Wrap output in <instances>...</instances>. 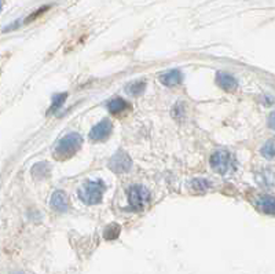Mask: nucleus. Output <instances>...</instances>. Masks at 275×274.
<instances>
[{
  "mask_svg": "<svg viewBox=\"0 0 275 274\" xmlns=\"http://www.w3.org/2000/svg\"><path fill=\"white\" fill-rule=\"evenodd\" d=\"M193 187L196 189V190H206L208 187H209V182L204 179V178H200V179H194L193 181Z\"/></svg>",
  "mask_w": 275,
  "mask_h": 274,
  "instance_id": "obj_16",
  "label": "nucleus"
},
{
  "mask_svg": "<svg viewBox=\"0 0 275 274\" xmlns=\"http://www.w3.org/2000/svg\"><path fill=\"white\" fill-rule=\"evenodd\" d=\"M256 206L260 211L265 214H274V197L271 196H260L256 200Z\"/></svg>",
  "mask_w": 275,
  "mask_h": 274,
  "instance_id": "obj_10",
  "label": "nucleus"
},
{
  "mask_svg": "<svg viewBox=\"0 0 275 274\" xmlns=\"http://www.w3.org/2000/svg\"><path fill=\"white\" fill-rule=\"evenodd\" d=\"M113 131V126L109 122L108 119H105L102 122H99L97 126H94L93 130L89 131V139L94 142H101L110 137V134Z\"/></svg>",
  "mask_w": 275,
  "mask_h": 274,
  "instance_id": "obj_6",
  "label": "nucleus"
},
{
  "mask_svg": "<svg viewBox=\"0 0 275 274\" xmlns=\"http://www.w3.org/2000/svg\"><path fill=\"white\" fill-rule=\"evenodd\" d=\"M261 154L267 159H272L274 157V141L270 139L268 142L264 143V146L261 147Z\"/></svg>",
  "mask_w": 275,
  "mask_h": 274,
  "instance_id": "obj_14",
  "label": "nucleus"
},
{
  "mask_svg": "<svg viewBox=\"0 0 275 274\" xmlns=\"http://www.w3.org/2000/svg\"><path fill=\"white\" fill-rule=\"evenodd\" d=\"M51 207H53V210L59 211V212H65L69 210V199L65 194V191H54V194L51 197Z\"/></svg>",
  "mask_w": 275,
  "mask_h": 274,
  "instance_id": "obj_7",
  "label": "nucleus"
},
{
  "mask_svg": "<svg viewBox=\"0 0 275 274\" xmlns=\"http://www.w3.org/2000/svg\"><path fill=\"white\" fill-rule=\"evenodd\" d=\"M128 108L127 101H124L121 98L110 99L108 103V109L110 113H121Z\"/></svg>",
  "mask_w": 275,
  "mask_h": 274,
  "instance_id": "obj_11",
  "label": "nucleus"
},
{
  "mask_svg": "<svg viewBox=\"0 0 275 274\" xmlns=\"http://www.w3.org/2000/svg\"><path fill=\"white\" fill-rule=\"evenodd\" d=\"M150 200V191L141 185H133L128 189V201L135 211H142Z\"/></svg>",
  "mask_w": 275,
  "mask_h": 274,
  "instance_id": "obj_3",
  "label": "nucleus"
},
{
  "mask_svg": "<svg viewBox=\"0 0 275 274\" xmlns=\"http://www.w3.org/2000/svg\"><path fill=\"white\" fill-rule=\"evenodd\" d=\"M145 88H146V83L145 82H135L131 86H128V93L132 94V95H139V94H142L145 91Z\"/></svg>",
  "mask_w": 275,
  "mask_h": 274,
  "instance_id": "obj_13",
  "label": "nucleus"
},
{
  "mask_svg": "<svg viewBox=\"0 0 275 274\" xmlns=\"http://www.w3.org/2000/svg\"><path fill=\"white\" fill-rule=\"evenodd\" d=\"M3 9V0H0V11Z\"/></svg>",
  "mask_w": 275,
  "mask_h": 274,
  "instance_id": "obj_17",
  "label": "nucleus"
},
{
  "mask_svg": "<svg viewBox=\"0 0 275 274\" xmlns=\"http://www.w3.org/2000/svg\"><path fill=\"white\" fill-rule=\"evenodd\" d=\"M103 191L105 183L102 181H87L79 189V197L84 204L95 206L102 201Z\"/></svg>",
  "mask_w": 275,
  "mask_h": 274,
  "instance_id": "obj_2",
  "label": "nucleus"
},
{
  "mask_svg": "<svg viewBox=\"0 0 275 274\" xmlns=\"http://www.w3.org/2000/svg\"><path fill=\"white\" fill-rule=\"evenodd\" d=\"M118 233H120V227L117 225H112L109 226L108 229L105 230V237L108 239V240H114V239H117Z\"/></svg>",
  "mask_w": 275,
  "mask_h": 274,
  "instance_id": "obj_15",
  "label": "nucleus"
},
{
  "mask_svg": "<svg viewBox=\"0 0 275 274\" xmlns=\"http://www.w3.org/2000/svg\"><path fill=\"white\" fill-rule=\"evenodd\" d=\"M209 163L217 174H226L233 166V156L227 150H217L212 154Z\"/></svg>",
  "mask_w": 275,
  "mask_h": 274,
  "instance_id": "obj_4",
  "label": "nucleus"
},
{
  "mask_svg": "<svg viewBox=\"0 0 275 274\" xmlns=\"http://www.w3.org/2000/svg\"><path fill=\"white\" fill-rule=\"evenodd\" d=\"M182 72L177 70V69H172L168 73H164L160 76V82L167 87H175L177 84L182 83Z\"/></svg>",
  "mask_w": 275,
  "mask_h": 274,
  "instance_id": "obj_9",
  "label": "nucleus"
},
{
  "mask_svg": "<svg viewBox=\"0 0 275 274\" xmlns=\"http://www.w3.org/2000/svg\"><path fill=\"white\" fill-rule=\"evenodd\" d=\"M81 135L77 132H70L64 138H61L54 149V156L59 160H65L68 157H72L77 153V150L81 146Z\"/></svg>",
  "mask_w": 275,
  "mask_h": 274,
  "instance_id": "obj_1",
  "label": "nucleus"
},
{
  "mask_svg": "<svg viewBox=\"0 0 275 274\" xmlns=\"http://www.w3.org/2000/svg\"><path fill=\"white\" fill-rule=\"evenodd\" d=\"M217 84H219V87H221L224 91H236L237 87H238V82H237V79L234 76H231L228 73H217L216 76Z\"/></svg>",
  "mask_w": 275,
  "mask_h": 274,
  "instance_id": "obj_8",
  "label": "nucleus"
},
{
  "mask_svg": "<svg viewBox=\"0 0 275 274\" xmlns=\"http://www.w3.org/2000/svg\"><path fill=\"white\" fill-rule=\"evenodd\" d=\"M131 167H132V160L125 152H117L109 162V168L117 174L128 172L131 170Z\"/></svg>",
  "mask_w": 275,
  "mask_h": 274,
  "instance_id": "obj_5",
  "label": "nucleus"
},
{
  "mask_svg": "<svg viewBox=\"0 0 275 274\" xmlns=\"http://www.w3.org/2000/svg\"><path fill=\"white\" fill-rule=\"evenodd\" d=\"M68 98V94H58V95H55L54 98H53V105H51V108H50V112H54V110H58L62 105L65 103V99Z\"/></svg>",
  "mask_w": 275,
  "mask_h": 274,
  "instance_id": "obj_12",
  "label": "nucleus"
}]
</instances>
